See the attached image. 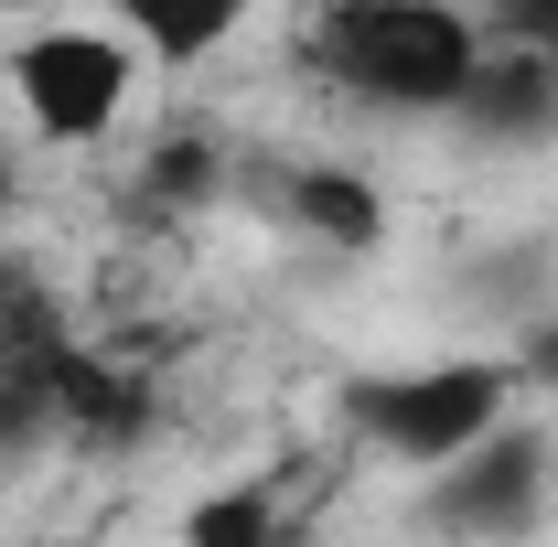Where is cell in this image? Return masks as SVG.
Instances as JSON below:
<instances>
[{
	"instance_id": "13",
	"label": "cell",
	"mask_w": 558,
	"mask_h": 547,
	"mask_svg": "<svg viewBox=\"0 0 558 547\" xmlns=\"http://www.w3.org/2000/svg\"><path fill=\"white\" fill-rule=\"evenodd\" d=\"M526 376H537V387H558V323H548V333H526Z\"/></svg>"
},
{
	"instance_id": "12",
	"label": "cell",
	"mask_w": 558,
	"mask_h": 547,
	"mask_svg": "<svg viewBox=\"0 0 558 547\" xmlns=\"http://www.w3.org/2000/svg\"><path fill=\"white\" fill-rule=\"evenodd\" d=\"M505 44H515V54H548V65H558V0H505Z\"/></svg>"
},
{
	"instance_id": "9",
	"label": "cell",
	"mask_w": 558,
	"mask_h": 547,
	"mask_svg": "<svg viewBox=\"0 0 558 547\" xmlns=\"http://www.w3.org/2000/svg\"><path fill=\"white\" fill-rule=\"evenodd\" d=\"M183 547H279V494L269 483H226L183 515Z\"/></svg>"
},
{
	"instance_id": "5",
	"label": "cell",
	"mask_w": 558,
	"mask_h": 547,
	"mask_svg": "<svg viewBox=\"0 0 558 547\" xmlns=\"http://www.w3.org/2000/svg\"><path fill=\"white\" fill-rule=\"evenodd\" d=\"M44 387H54V429H75V440H140L150 429V387H140L130 365L86 354V343H65L44 365Z\"/></svg>"
},
{
	"instance_id": "15",
	"label": "cell",
	"mask_w": 558,
	"mask_h": 547,
	"mask_svg": "<svg viewBox=\"0 0 558 547\" xmlns=\"http://www.w3.org/2000/svg\"><path fill=\"white\" fill-rule=\"evenodd\" d=\"M0 205H11V150H0Z\"/></svg>"
},
{
	"instance_id": "6",
	"label": "cell",
	"mask_w": 558,
	"mask_h": 547,
	"mask_svg": "<svg viewBox=\"0 0 558 547\" xmlns=\"http://www.w3.org/2000/svg\"><path fill=\"white\" fill-rule=\"evenodd\" d=\"M462 119L484 139H548L558 130V65L548 54H515V44H484V65L462 86Z\"/></svg>"
},
{
	"instance_id": "7",
	"label": "cell",
	"mask_w": 558,
	"mask_h": 547,
	"mask_svg": "<svg viewBox=\"0 0 558 547\" xmlns=\"http://www.w3.org/2000/svg\"><path fill=\"white\" fill-rule=\"evenodd\" d=\"M279 205H290V226H312L323 247H376V236H387V194H376L365 172H333V161L290 172Z\"/></svg>"
},
{
	"instance_id": "8",
	"label": "cell",
	"mask_w": 558,
	"mask_h": 547,
	"mask_svg": "<svg viewBox=\"0 0 558 547\" xmlns=\"http://www.w3.org/2000/svg\"><path fill=\"white\" fill-rule=\"evenodd\" d=\"M236 22H247V0H119V33H130L140 54H161V65L215 54Z\"/></svg>"
},
{
	"instance_id": "3",
	"label": "cell",
	"mask_w": 558,
	"mask_h": 547,
	"mask_svg": "<svg viewBox=\"0 0 558 547\" xmlns=\"http://www.w3.org/2000/svg\"><path fill=\"white\" fill-rule=\"evenodd\" d=\"M11 86H22V119L44 139H97L119 130V108L140 86V44L108 22H44V33H22Z\"/></svg>"
},
{
	"instance_id": "1",
	"label": "cell",
	"mask_w": 558,
	"mask_h": 547,
	"mask_svg": "<svg viewBox=\"0 0 558 547\" xmlns=\"http://www.w3.org/2000/svg\"><path fill=\"white\" fill-rule=\"evenodd\" d=\"M312 54L365 108H462V86L484 65V33L451 0H344L312 33Z\"/></svg>"
},
{
	"instance_id": "14",
	"label": "cell",
	"mask_w": 558,
	"mask_h": 547,
	"mask_svg": "<svg viewBox=\"0 0 558 547\" xmlns=\"http://www.w3.org/2000/svg\"><path fill=\"white\" fill-rule=\"evenodd\" d=\"M22 290H33V269H22V258H11V247H0V312H11V301H22Z\"/></svg>"
},
{
	"instance_id": "4",
	"label": "cell",
	"mask_w": 558,
	"mask_h": 547,
	"mask_svg": "<svg viewBox=\"0 0 558 547\" xmlns=\"http://www.w3.org/2000/svg\"><path fill=\"white\" fill-rule=\"evenodd\" d=\"M537 515H548V440L537 429L473 440L440 483V526H462V537H526Z\"/></svg>"
},
{
	"instance_id": "10",
	"label": "cell",
	"mask_w": 558,
	"mask_h": 547,
	"mask_svg": "<svg viewBox=\"0 0 558 547\" xmlns=\"http://www.w3.org/2000/svg\"><path fill=\"white\" fill-rule=\"evenodd\" d=\"M215 183H226V161H215V139H161V150H150V205H205Z\"/></svg>"
},
{
	"instance_id": "11",
	"label": "cell",
	"mask_w": 558,
	"mask_h": 547,
	"mask_svg": "<svg viewBox=\"0 0 558 547\" xmlns=\"http://www.w3.org/2000/svg\"><path fill=\"white\" fill-rule=\"evenodd\" d=\"M44 429H54V387L22 376V365H0V462H22Z\"/></svg>"
},
{
	"instance_id": "2",
	"label": "cell",
	"mask_w": 558,
	"mask_h": 547,
	"mask_svg": "<svg viewBox=\"0 0 558 547\" xmlns=\"http://www.w3.org/2000/svg\"><path fill=\"white\" fill-rule=\"evenodd\" d=\"M505 398H515V376L505 365H418V376H365L354 387V429L376 440V451H398L418 473H451L473 440L505 429Z\"/></svg>"
}]
</instances>
